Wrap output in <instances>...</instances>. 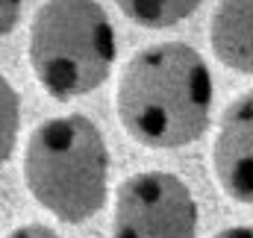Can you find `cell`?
I'll return each mask as SVG.
<instances>
[{
    "label": "cell",
    "mask_w": 253,
    "mask_h": 238,
    "mask_svg": "<svg viewBox=\"0 0 253 238\" xmlns=\"http://www.w3.org/2000/svg\"><path fill=\"white\" fill-rule=\"evenodd\" d=\"M212 74L186 41H162L138 50L118 79V118L126 132L153 150L197 141L212 118Z\"/></svg>",
    "instance_id": "1"
},
{
    "label": "cell",
    "mask_w": 253,
    "mask_h": 238,
    "mask_svg": "<svg viewBox=\"0 0 253 238\" xmlns=\"http://www.w3.org/2000/svg\"><path fill=\"white\" fill-rule=\"evenodd\" d=\"M24 182L33 200L62 224H85L109 194V147L85 115L39 123L24 147Z\"/></svg>",
    "instance_id": "2"
},
{
    "label": "cell",
    "mask_w": 253,
    "mask_h": 238,
    "mask_svg": "<svg viewBox=\"0 0 253 238\" xmlns=\"http://www.w3.org/2000/svg\"><path fill=\"white\" fill-rule=\"evenodd\" d=\"M118 41L97 0H44L30 27V65L47 94L74 100L109 79Z\"/></svg>",
    "instance_id": "3"
},
{
    "label": "cell",
    "mask_w": 253,
    "mask_h": 238,
    "mask_svg": "<svg viewBox=\"0 0 253 238\" xmlns=\"http://www.w3.org/2000/svg\"><path fill=\"white\" fill-rule=\"evenodd\" d=\"M197 200L177 174L141 171L115 191L112 238H197Z\"/></svg>",
    "instance_id": "4"
},
{
    "label": "cell",
    "mask_w": 253,
    "mask_h": 238,
    "mask_svg": "<svg viewBox=\"0 0 253 238\" xmlns=\"http://www.w3.org/2000/svg\"><path fill=\"white\" fill-rule=\"evenodd\" d=\"M212 171L230 200L253 206V88L236 97L221 118L212 144Z\"/></svg>",
    "instance_id": "5"
},
{
    "label": "cell",
    "mask_w": 253,
    "mask_h": 238,
    "mask_svg": "<svg viewBox=\"0 0 253 238\" xmlns=\"http://www.w3.org/2000/svg\"><path fill=\"white\" fill-rule=\"evenodd\" d=\"M209 44L224 68L253 74V0H221L215 6Z\"/></svg>",
    "instance_id": "6"
},
{
    "label": "cell",
    "mask_w": 253,
    "mask_h": 238,
    "mask_svg": "<svg viewBox=\"0 0 253 238\" xmlns=\"http://www.w3.org/2000/svg\"><path fill=\"white\" fill-rule=\"evenodd\" d=\"M126 18L144 30H165L191 18L203 0H115Z\"/></svg>",
    "instance_id": "7"
},
{
    "label": "cell",
    "mask_w": 253,
    "mask_h": 238,
    "mask_svg": "<svg viewBox=\"0 0 253 238\" xmlns=\"http://www.w3.org/2000/svg\"><path fill=\"white\" fill-rule=\"evenodd\" d=\"M21 132V100L12 82L0 74V168L12 159Z\"/></svg>",
    "instance_id": "8"
},
{
    "label": "cell",
    "mask_w": 253,
    "mask_h": 238,
    "mask_svg": "<svg viewBox=\"0 0 253 238\" xmlns=\"http://www.w3.org/2000/svg\"><path fill=\"white\" fill-rule=\"evenodd\" d=\"M21 3L24 0H0V39L9 36L21 21Z\"/></svg>",
    "instance_id": "9"
},
{
    "label": "cell",
    "mask_w": 253,
    "mask_h": 238,
    "mask_svg": "<svg viewBox=\"0 0 253 238\" xmlns=\"http://www.w3.org/2000/svg\"><path fill=\"white\" fill-rule=\"evenodd\" d=\"M6 238H62V236H56L50 227H42V224H24V227L12 230Z\"/></svg>",
    "instance_id": "10"
},
{
    "label": "cell",
    "mask_w": 253,
    "mask_h": 238,
    "mask_svg": "<svg viewBox=\"0 0 253 238\" xmlns=\"http://www.w3.org/2000/svg\"><path fill=\"white\" fill-rule=\"evenodd\" d=\"M212 238H253V227H227Z\"/></svg>",
    "instance_id": "11"
}]
</instances>
